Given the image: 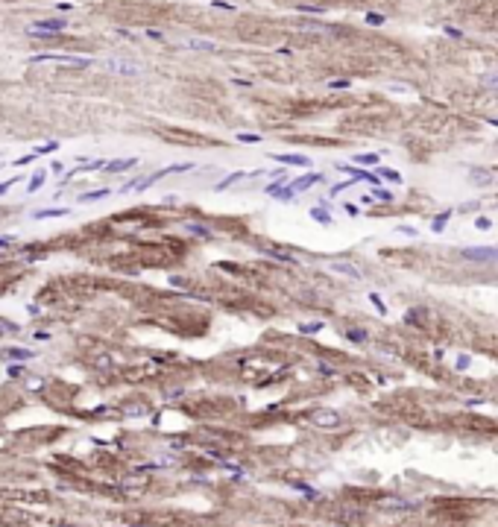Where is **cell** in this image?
<instances>
[{
	"mask_svg": "<svg viewBox=\"0 0 498 527\" xmlns=\"http://www.w3.org/2000/svg\"><path fill=\"white\" fill-rule=\"evenodd\" d=\"M44 179H47V173H44V170H38V173L33 176V182H30V193H33V190H38V187L44 185Z\"/></svg>",
	"mask_w": 498,
	"mask_h": 527,
	"instance_id": "23",
	"label": "cell"
},
{
	"mask_svg": "<svg viewBox=\"0 0 498 527\" xmlns=\"http://www.w3.org/2000/svg\"><path fill=\"white\" fill-rule=\"evenodd\" d=\"M9 243H12V237H0V249H6Z\"/></svg>",
	"mask_w": 498,
	"mask_h": 527,
	"instance_id": "40",
	"label": "cell"
},
{
	"mask_svg": "<svg viewBox=\"0 0 498 527\" xmlns=\"http://www.w3.org/2000/svg\"><path fill=\"white\" fill-rule=\"evenodd\" d=\"M449 217H451V211H442V214H437V217L431 220V229H434V232H442V229H446V223H449Z\"/></svg>",
	"mask_w": 498,
	"mask_h": 527,
	"instance_id": "14",
	"label": "cell"
},
{
	"mask_svg": "<svg viewBox=\"0 0 498 527\" xmlns=\"http://www.w3.org/2000/svg\"><path fill=\"white\" fill-rule=\"evenodd\" d=\"M211 6H217V9H226V12L235 9V6H232V3H226V0H211Z\"/></svg>",
	"mask_w": 498,
	"mask_h": 527,
	"instance_id": "33",
	"label": "cell"
},
{
	"mask_svg": "<svg viewBox=\"0 0 498 527\" xmlns=\"http://www.w3.org/2000/svg\"><path fill=\"white\" fill-rule=\"evenodd\" d=\"M112 197V190H108V187H97V190H88V193H82V197H79V202H82V205H88V202H100V199H108Z\"/></svg>",
	"mask_w": 498,
	"mask_h": 527,
	"instance_id": "8",
	"label": "cell"
},
{
	"mask_svg": "<svg viewBox=\"0 0 498 527\" xmlns=\"http://www.w3.org/2000/svg\"><path fill=\"white\" fill-rule=\"evenodd\" d=\"M372 199H381V202H393V193L387 190V187H378V190L372 193Z\"/></svg>",
	"mask_w": 498,
	"mask_h": 527,
	"instance_id": "26",
	"label": "cell"
},
{
	"mask_svg": "<svg viewBox=\"0 0 498 527\" xmlns=\"http://www.w3.org/2000/svg\"><path fill=\"white\" fill-rule=\"evenodd\" d=\"M466 261H481V264H495L498 261V246H466L460 249Z\"/></svg>",
	"mask_w": 498,
	"mask_h": 527,
	"instance_id": "4",
	"label": "cell"
},
{
	"mask_svg": "<svg viewBox=\"0 0 498 527\" xmlns=\"http://www.w3.org/2000/svg\"><path fill=\"white\" fill-rule=\"evenodd\" d=\"M56 9H59V12H71V9H73V3H59Z\"/></svg>",
	"mask_w": 498,
	"mask_h": 527,
	"instance_id": "39",
	"label": "cell"
},
{
	"mask_svg": "<svg viewBox=\"0 0 498 527\" xmlns=\"http://www.w3.org/2000/svg\"><path fill=\"white\" fill-rule=\"evenodd\" d=\"M237 141H240V144H258V141H261V135H249V132H240V135H237Z\"/></svg>",
	"mask_w": 498,
	"mask_h": 527,
	"instance_id": "28",
	"label": "cell"
},
{
	"mask_svg": "<svg viewBox=\"0 0 498 527\" xmlns=\"http://www.w3.org/2000/svg\"><path fill=\"white\" fill-rule=\"evenodd\" d=\"M369 302H372L375 308H378V314H387V304L381 302V296H378V293H369Z\"/></svg>",
	"mask_w": 498,
	"mask_h": 527,
	"instance_id": "27",
	"label": "cell"
},
{
	"mask_svg": "<svg viewBox=\"0 0 498 527\" xmlns=\"http://www.w3.org/2000/svg\"><path fill=\"white\" fill-rule=\"evenodd\" d=\"M59 147H62L59 141H47V144H41V147H36V150H33V152H36V155H50V152H56V150H59Z\"/></svg>",
	"mask_w": 498,
	"mask_h": 527,
	"instance_id": "15",
	"label": "cell"
},
{
	"mask_svg": "<svg viewBox=\"0 0 498 527\" xmlns=\"http://www.w3.org/2000/svg\"><path fill=\"white\" fill-rule=\"evenodd\" d=\"M331 272H340V275H346V279H355V281H361V269H355L352 264H331Z\"/></svg>",
	"mask_w": 498,
	"mask_h": 527,
	"instance_id": "9",
	"label": "cell"
},
{
	"mask_svg": "<svg viewBox=\"0 0 498 527\" xmlns=\"http://www.w3.org/2000/svg\"><path fill=\"white\" fill-rule=\"evenodd\" d=\"M378 176H384V179H387V182H396V185H399V182H402V176L396 173V170H390V167H378Z\"/></svg>",
	"mask_w": 498,
	"mask_h": 527,
	"instance_id": "21",
	"label": "cell"
},
{
	"mask_svg": "<svg viewBox=\"0 0 498 527\" xmlns=\"http://www.w3.org/2000/svg\"><path fill=\"white\" fill-rule=\"evenodd\" d=\"M481 85L489 88V91H498V70H486V73H481Z\"/></svg>",
	"mask_w": 498,
	"mask_h": 527,
	"instance_id": "11",
	"label": "cell"
},
{
	"mask_svg": "<svg viewBox=\"0 0 498 527\" xmlns=\"http://www.w3.org/2000/svg\"><path fill=\"white\" fill-rule=\"evenodd\" d=\"M489 123H492V126H498V117H492V120H489Z\"/></svg>",
	"mask_w": 498,
	"mask_h": 527,
	"instance_id": "41",
	"label": "cell"
},
{
	"mask_svg": "<svg viewBox=\"0 0 498 527\" xmlns=\"http://www.w3.org/2000/svg\"><path fill=\"white\" fill-rule=\"evenodd\" d=\"M243 176H246V173H240V170H235V173H229V176H226V179H223V182H217V190H226V187H229V185H235V182H240Z\"/></svg>",
	"mask_w": 498,
	"mask_h": 527,
	"instance_id": "13",
	"label": "cell"
},
{
	"mask_svg": "<svg viewBox=\"0 0 498 527\" xmlns=\"http://www.w3.org/2000/svg\"><path fill=\"white\" fill-rule=\"evenodd\" d=\"M188 232L190 234H200V237H208V234H211L208 229H202V226H190V223H188Z\"/></svg>",
	"mask_w": 498,
	"mask_h": 527,
	"instance_id": "32",
	"label": "cell"
},
{
	"mask_svg": "<svg viewBox=\"0 0 498 527\" xmlns=\"http://www.w3.org/2000/svg\"><path fill=\"white\" fill-rule=\"evenodd\" d=\"M273 158H275V161H282V164H293V167H311V158H308V155H293V152H275Z\"/></svg>",
	"mask_w": 498,
	"mask_h": 527,
	"instance_id": "6",
	"label": "cell"
},
{
	"mask_svg": "<svg viewBox=\"0 0 498 527\" xmlns=\"http://www.w3.org/2000/svg\"><path fill=\"white\" fill-rule=\"evenodd\" d=\"M317 182H322L320 173H305V176H299L296 182H290V190H293V193H299V190H305V187L317 185Z\"/></svg>",
	"mask_w": 498,
	"mask_h": 527,
	"instance_id": "7",
	"label": "cell"
},
{
	"mask_svg": "<svg viewBox=\"0 0 498 527\" xmlns=\"http://www.w3.org/2000/svg\"><path fill=\"white\" fill-rule=\"evenodd\" d=\"M68 214V208H41V211H36L33 217L36 220H47V217H65Z\"/></svg>",
	"mask_w": 498,
	"mask_h": 527,
	"instance_id": "12",
	"label": "cell"
},
{
	"mask_svg": "<svg viewBox=\"0 0 498 527\" xmlns=\"http://www.w3.org/2000/svg\"><path fill=\"white\" fill-rule=\"evenodd\" d=\"M469 363H472V357H469V354H460V357L454 360V366H457V369H469Z\"/></svg>",
	"mask_w": 498,
	"mask_h": 527,
	"instance_id": "31",
	"label": "cell"
},
{
	"mask_svg": "<svg viewBox=\"0 0 498 527\" xmlns=\"http://www.w3.org/2000/svg\"><path fill=\"white\" fill-rule=\"evenodd\" d=\"M97 68L108 70V73H120V76H138L141 73V65L138 62H126V59H106Z\"/></svg>",
	"mask_w": 498,
	"mask_h": 527,
	"instance_id": "3",
	"label": "cell"
},
{
	"mask_svg": "<svg viewBox=\"0 0 498 527\" xmlns=\"http://www.w3.org/2000/svg\"><path fill=\"white\" fill-rule=\"evenodd\" d=\"M65 26H68V21H65V18H47V21L30 23V30H26V33L36 35V38H50V35H59Z\"/></svg>",
	"mask_w": 498,
	"mask_h": 527,
	"instance_id": "2",
	"label": "cell"
},
{
	"mask_svg": "<svg viewBox=\"0 0 498 527\" xmlns=\"http://www.w3.org/2000/svg\"><path fill=\"white\" fill-rule=\"evenodd\" d=\"M6 354L15 357V360H26V357H33V351H26V349H6Z\"/></svg>",
	"mask_w": 498,
	"mask_h": 527,
	"instance_id": "24",
	"label": "cell"
},
{
	"mask_svg": "<svg viewBox=\"0 0 498 527\" xmlns=\"http://www.w3.org/2000/svg\"><path fill=\"white\" fill-rule=\"evenodd\" d=\"M337 170H340V173H349L352 176V179H361V182H372V185H378V176L375 173H367V170H355V167H349V164H337Z\"/></svg>",
	"mask_w": 498,
	"mask_h": 527,
	"instance_id": "5",
	"label": "cell"
},
{
	"mask_svg": "<svg viewBox=\"0 0 498 527\" xmlns=\"http://www.w3.org/2000/svg\"><path fill=\"white\" fill-rule=\"evenodd\" d=\"M299 12H317V15H320L322 12V6H305V3H302V6H296Z\"/></svg>",
	"mask_w": 498,
	"mask_h": 527,
	"instance_id": "36",
	"label": "cell"
},
{
	"mask_svg": "<svg viewBox=\"0 0 498 527\" xmlns=\"http://www.w3.org/2000/svg\"><path fill=\"white\" fill-rule=\"evenodd\" d=\"M367 23H369V26H381V23H384V15H378V12H369V15H367Z\"/></svg>",
	"mask_w": 498,
	"mask_h": 527,
	"instance_id": "29",
	"label": "cell"
},
{
	"mask_svg": "<svg viewBox=\"0 0 498 527\" xmlns=\"http://www.w3.org/2000/svg\"><path fill=\"white\" fill-rule=\"evenodd\" d=\"M399 232H402V234H410V237H416V234H419L413 226H399Z\"/></svg>",
	"mask_w": 498,
	"mask_h": 527,
	"instance_id": "35",
	"label": "cell"
},
{
	"mask_svg": "<svg viewBox=\"0 0 498 527\" xmlns=\"http://www.w3.org/2000/svg\"><path fill=\"white\" fill-rule=\"evenodd\" d=\"M446 33H449L451 38H463V33L457 30V26H446Z\"/></svg>",
	"mask_w": 498,
	"mask_h": 527,
	"instance_id": "37",
	"label": "cell"
},
{
	"mask_svg": "<svg viewBox=\"0 0 498 527\" xmlns=\"http://www.w3.org/2000/svg\"><path fill=\"white\" fill-rule=\"evenodd\" d=\"M322 331V322H308V325H299V334H317Z\"/></svg>",
	"mask_w": 498,
	"mask_h": 527,
	"instance_id": "25",
	"label": "cell"
},
{
	"mask_svg": "<svg viewBox=\"0 0 498 527\" xmlns=\"http://www.w3.org/2000/svg\"><path fill=\"white\" fill-rule=\"evenodd\" d=\"M18 182H21V176H15V179H9V182H3V185H0V197H3L6 190H12V187L18 185Z\"/></svg>",
	"mask_w": 498,
	"mask_h": 527,
	"instance_id": "30",
	"label": "cell"
},
{
	"mask_svg": "<svg viewBox=\"0 0 498 527\" xmlns=\"http://www.w3.org/2000/svg\"><path fill=\"white\" fill-rule=\"evenodd\" d=\"M185 47H190V50H214V41H200V38H188V41H185Z\"/></svg>",
	"mask_w": 498,
	"mask_h": 527,
	"instance_id": "16",
	"label": "cell"
},
{
	"mask_svg": "<svg viewBox=\"0 0 498 527\" xmlns=\"http://www.w3.org/2000/svg\"><path fill=\"white\" fill-rule=\"evenodd\" d=\"M346 337L352 343H367V331L364 328H352V331H346Z\"/></svg>",
	"mask_w": 498,
	"mask_h": 527,
	"instance_id": "20",
	"label": "cell"
},
{
	"mask_svg": "<svg viewBox=\"0 0 498 527\" xmlns=\"http://www.w3.org/2000/svg\"><path fill=\"white\" fill-rule=\"evenodd\" d=\"M311 217H314L317 223H322V226H331V214H328L325 208H314V211H311Z\"/></svg>",
	"mask_w": 498,
	"mask_h": 527,
	"instance_id": "17",
	"label": "cell"
},
{
	"mask_svg": "<svg viewBox=\"0 0 498 527\" xmlns=\"http://www.w3.org/2000/svg\"><path fill=\"white\" fill-rule=\"evenodd\" d=\"M41 62H59V65H68V68H94L97 62L94 59H85V56H71V53H41V56H33L30 65H41Z\"/></svg>",
	"mask_w": 498,
	"mask_h": 527,
	"instance_id": "1",
	"label": "cell"
},
{
	"mask_svg": "<svg viewBox=\"0 0 498 527\" xmlns=\"http://www.w3.org/2000/svg\"><path fill=\"white\" fill-rule=\"evenodd\" d=\"M469 179H472V185H489V182H492V173H481V170H475Z\"/></svg>",
	"mask_w": 498,
	"mask_h": 527,
	"instance_id": "18",
	"label": "cell"
},
{
	"mask_svg": "<svg viewBox=\"0 0 498 527\" xmlns=\"http://www.w3.org/2000/svg\"><path fill=\"white\" fill-rule=\"evenodd\" d=\"M138 164V158H120V161H108L106 164V173H120V170H129V167H135Z\"/></svg>",
	"mask_w": 498,
	"mask_h": 527,
	"instance_id": "10",
	"label": "cell"
},
{
	"mask_svg": "<svg viewBox=\"0 0 498 527\" xmlns=\"http://www.w3.org/2000/svg\"><path fill=\"white\" fill-rule=\"evenodd\" d=\"M317 422H320V425H337V422H340V416L325 410V413H317Z\"/></svg>",
	"mask_w": 498,
	"mask_h": 527,
	"instance_id": "19",
	"label": "cell"
},
{
	"mask_svg": "<svg viewBox=\"0 0 498 527\" xmlns=\"http://www.w3.org/2000/svg\"><path fill=\"white\" fill-rule=\"evenodd\" d=\"M357 164H378V155L375 152H361V155H355Z\"/></svg>",
	"mask_w": 498,
	"mask_h": 527,
	"instance_id": "22",
	"label": "cell"
},
{
	"mask_svg": "<svg viewBox=\"0 0 498 527\" xmlns=\"http://www.w3.org/2000/svg\"><path fill=\"white\" fill-rule=\"evenodd\" d=\"M331 88H349V79H337V82H331Z\"/></svg>",
	"mask_w": 498,
	"mask_h": 527,
	"instance_id": "38",
	"label": "cell"
},
{
	"mask_svg": "<svg viewBox=\"0 0 498 527\" xmlns=\"http://www.w3.org/2000/svg\"><path fill=\"white\" fill-rule=\"evenodd\" d=\"M475 226H478V229H489V226H492V220H486V217H478V220H475Z\"/></svg>",
	"mask_w": 498,
	"mask_h": 527,
	"instance_id": "34",
	"label": "cell"
}]
</instances>
